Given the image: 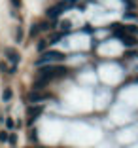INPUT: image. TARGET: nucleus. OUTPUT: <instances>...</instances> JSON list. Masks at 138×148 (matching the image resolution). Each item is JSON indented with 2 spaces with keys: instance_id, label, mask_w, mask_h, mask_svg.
<instances>
[{
  "instance_id": "f257e3e1",
  "label": "nucleus",
  "mask_w": 138,
  "mask_h": 148,
  "mask_svg": "<svg viewBox=\"0 0 138 148\" xmlns=\"http://www.w3.org/2000/svg\"><path fill=\"white\" fill-rule=\"evenodd\" d=\"M66 74V69L61 65H44L40 66L38 70V78L44 80V82H51V80L59 78V76H65Z\"/></svg>"
},
{
  "instance_id": "6e6552de",
  "label": "nucleus",
  "mask_w": 138,
  "mask_h": 148,
  "mask_svg": "<svg viewBox=\"0 0 138 148\" xmlns=\"http://www.w3.org/2000/svg\"><path fill=\"white\" fill-rule=\"evenodd\" d=\"M2 99H4L6 103H10V101L13 99V91L10 89V87H8V89H4V93H2Z\"/></svg>"
},
{
  "instance_id": "4468645a",
  "label": "nucleus",
  "mask_w": 138,
  "mask_h": 148,
  "mask_svg": "<svg viewBox=\"0 0 138 148\" xmlns=\"http://www.w3.org/2000/svg\"><path fill=\"white\" fill-rule=\"evenodd\" d=\"M15 38H17V40H21V38H23V29H21V27L17 29V34H15Z\"/></svg>"
},
{
  "instance_id": "9d476101",
  "label": "nucleus",
  "mask_w": 138,
  "mask_h": 148,
  "mask_svg": "<svg viewBox=\"0 0 138 148\" xmlns=\"http://www.w3.org/2000/svg\"><path fill=\"white\" fill-rule=\"evenodd\" d=\"M15 125H17V123H15V120H13V118H8V120H6V127H8V129H13Z\"/></svg>"
},
{
  "instance_id": "2eb2a0df",
  "label": "nucleus",
  "mask_w": 138,
  "mask_h": 148,
  "mask_svg": "<svg viewBox=\"0 0 138 148\" xmlns=\"http://www.w3.org/2000/svg\"><path fill=\"white\" fill-rule=\"evenodd\" d=\"M10 2H12L15 8H21V0H10Z\"/></svg>"
},
{
  "instance_id": "f8f14e48",
  "label": "nucleus",
  "mask_w": 138,
  "mask_h": 148,
  "mask_svg": "<svg viewBox=\"0 0 138 148\" xmlns=\"http://www.w3.org/2000/svg\"><path fill=\"white\" fill-rule=\"evenodd\" d=\"M63 36H65V32H61V34H53V36H51V42H59Z\"/></svg>"
},
{
  "instance_id": "1a4fd4ad",
  "label": "nucleus",
  "mask_w": 138,
  "mask_h": 148,
  "mask_svg": "<svg viewBox=\"0 0 138 148\" xmlns=\"http://www.w3.org/2000/svg\"><path fill=\"white\" fill-rule=\"evenodd\" d=\"M8 143L12 144V146H15V144H17V135H15V133H12V135H8Z\"/></svg>"
},
{
  "instance_id": "7ed1b4c3",
  "label": "nucleus",
  "mask_w": 138,
  "mask_h": 148,
  "mask_svg": "<svg viewBox=\"0 0 138 148\" xmlns=\"http://www.w3.org/2000/svg\"><path fill=\"white\" fill-rule=\"evenodd\" d=\"M44 108H46L44 105H32V106H30V108L27 110V112H29V123H27V125H32V122H34L36 118L42 116Z\"/></svg>"
},
{
  "instance_id": "9b49d317",
  "label": "nucleus",
  "mask_w": 138,
  "mask_h": 148,
  "mask_svg": "<svg viewBox=\"0 0 138 148\" xmlns=\"http://www.w3.org/2000/svg\"><path fill=\"white\" fill-rule=\"evenodd\" d=\"M46 46H48V42H46V40L38 42V49H40V51H46Z\"/></svg>"
},
{
  "instance_id": "39448f33",
  "label": "nucleus",
  "mask_w": 138,
  "mask_h": 148,
  "mask_svg": "<svg viewBox=\"0 0 138 148\" xmlns=\"http://www.w3.org/2000/svg\"><path fill=\"white\" fill-rule=\"evenodd\" d=\"M4 55H6V59H8V61L13 63V66H17V63L21 61V55H19V51L15 48H6Z\"/></svg>"
},
{
  "instance_id": "ddd939ff",
  "label": "nucleus",
  "mask_w": 138,
  "mask_h": 148,
  "mask_svg": "<svg viewBox=\"0 0 138 148\" xmlns=\"http://www.w3.org/2000/svg\"><path fill=\"white\" fill-rule=\"evenodd\" d=\"M8 140V133L6 131H0V143H6Z\"/></svg>"
},
{
  "instance_id": "f03ea898",
  "label": "nucleus",
  "mask_w": 138,
  "mask_h": 148,
  "mask_svg": "<svg viewBox=\"0 0 138 148\" xmlns=\"http://www.w3.org/2000/svg\"><path fill=\"white\" fill-rule=\"evenodd\" d=\"M63 59H65V55L61 51H42V55L38 57L36 65L44 66V65H49V63H61Z\"/></svg>"
},
{
  "instance_id": "20e7f679",
  "label": "nucleus",
  "mask_w": 138,
  "mask_h": 148,
  "mask_svg": "<svg viewBox=\"0 0 138 148\" xmlns=\"http://www.w3.org/2000/svg\"><path fill=\"white\" fill-rule=\"evenodd\" d=\"M65 10H68V6H66V2L63 0L61 4H57V6H53V8H49V10H48V17H49V19H57L61 13L65 12Z\"/></svg>"
},
{
  "instance_id": "423d86ee",
  "label": "nucleus",
  "mask_w": 138,
  "mask_h": 148,
  "mask_svg": "<svg viewBox=\"0 0 138 148\" xmlns=\"http://www.w3.org/2000/svg\"><path fill=\"white\" fill-rule=\"evenodd\" d=\"M49 99V93H40V91H32L29 95V101L30 103H42V101Z\"/></svg>"
},
{
  "instance_id": "0eeeda50",
  "label": "nucleus",
  "mask_w": 138,
  "mask_h": 148,
  "mask_svg": "<svg viewBox=\"0 0 138 148\" xmlns=\"http://www.w3.org/2000/svg\"><path fill=\"white\" fill-rule=\"evenodd\" d=\"M117 36H119V38L123 40L125 44H129V46H134V44H136V40L131 38V36H127V34H121V32H117Z\"/></svg>"
}]
</instances>
